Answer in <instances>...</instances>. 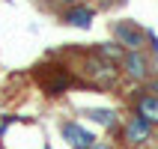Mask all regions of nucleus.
Returning a JSON list of instances; mask_svg holds the SVG:
<instances>
[{"label": "nucleus", "instance_id": "nucleus-1", "mask_svg": "<svg viewBox=\"0 0 158 149\" xmlns=\"http://www.w3.org/2000/svg\"><path fill=\"white\" fill-rule=\"evenodd\" d=\"M81 72H84V78H87L89 84H96V87H114L116 78H119V66L105 60V57H98L96 51L84 60V69Z\"/></svg>", "mask_w": 158, "mask_h": 149}, {"label": "nucleus", "instance_id": "nucleus-2", "mask_svg": "<svg viewBox=\"0 0 158 149\" xmlns=\"http://www.w3.org/2000/svg\"><path fill=\"white\" fill-rule=\"evenodd\" d=\"M36 81H39V87H42L48 96H63V93L75 84L69 69L60 66V63H54V66H36Z\"/></svg>", "mask_w": 158, "mask_h": 149}, {"label": "nucleus", "instance_id": "nucleus-3", "mask_svg": "<svg viewBox=\"0 0 158 149\" xmlns=\"http://www.w3.org/2000/svg\"><path fill=\"white\" fill-rule=\"evenodd\" d=\"M114 42L123 45V51H146L149 33L137 27L134 21H116L114 24Z\"/></svg>", "mask_w": 158, "mask_h": 149}, {"label": "nucleus", "instance_id": "nucleus-4", "mask_svg": "<svg viewBox=\"0 0 158 149\" xmlns=\"http://www.w3.org/2000/svg\"><path fill=\"white\" fill-rule=\"evenodd\" d=\"M152 128L155 125L149 122V119H143V116H128L125 119V125L119 128V140L125 143V146H146V143L152 140Z\"/></svg>", "mask_w": 158, "mask_h": 149}, {"label": "nucleus", "instance_id": "nucleus-5", "mask_svg": "<svg viewBox=\"0 0 158 149\" xmlns=\"http://www.w3.org/2000/svg\"><path fill=\"white\" fill-rule=\"evenodd\" d=\"M119 72H125V78H131L134 84H143L152 78V63L146 51H125L119 60Z\"/></svg>", "mask_w": 158, "mask_h": 149}, {"label": "nucleus", "instance_id": "nucleus-6", "mask_svg": "<svg viewBox=\"0 0 158 149\" xmlns=\"http://www.w3.org/2000/svg\"><path fill=\"white\" fill-rule=\"evenodd\" d=\"M60 134H63V140L69 143L72 149H89L96 143V137H93L78 119H66V122L60 125Z\"/></svg>", "mask_w": 158, "mask_h": 149}, {"label": "nucleus", "instance_id": "nucleus-7", "mask_svg": "<svg viewBox=\"0 0 158 149\" xmlns=\"http://www.w3.org/2000/svg\"><path fill=\"white\" fill-rule=\"evenodd\" d=\"M134 114L143 116V119H149L152 125H158V98L140 89V96L134 98Z\"/></svg>", "mask_w": 158, "mask_h": 149}, {"label": "nucleus", "instance_id": "nucleus-8", "mask_svg": "<svg viewBox=\"0 0 158 149\" xmlns=\"http://www.w3.org/2000/svg\"><path fill=\"white\" fill-rule=\"evenodd\" d=\"M93 9H87V6H72L69 12H66V15H63V21H66V24L69 27H78V30H87L89 24H93Z\"/></svg>", "mask_w": 158, "mask_h": 149}, {"label": "nucleus", "instance_id": "nucleus-9", "mask_svg": "<svg viewBox=\"0 0 158 149\" xmlns=\"http://www.w3.org/2000/svg\"><path fill=\"white\" fill-rule=\"evenodd\" d=\"M96 54L119 66V60H123V54H125V51H123V45H116V42H105V45H96Z\"/></svg>", "mask_w": 158, "mask_h": 149}, {"label": "nucleus", "instance_id": "nucleus-10", "mask_svg": "<svg viewBox=\"0 0 158 149\" xmlns=\"http://www.w3.org/2000/svg\"><path fill=\"white\" fill-rule=\"evenodd\" d=\"M87 116L93 119V122L105 125V128H110V125L116 122V114H114V110H98V107H96V110H87Z\"/></svg>", "mask_w": 158, "mask_h": 149}, {"label": "nucleus", "instance_id": "nucleus-11", "mask_svg": "<svg viewBox=\"0 0 158 149\" xmlns=\"http://www.w3.org/2000/svg\"><path fill=\"white\" fill-rule=\"evenodd\" d=\"M146 87H143V93H149V96L158 98V78H149V81H143Z\"/></svg>", "mask_w": 158, "mask_h": 149}, {"label": "nucleus", "instance_id": "nucleus-12", "mask_svg": "<svg viewBox=\"0 0 158 149\" xmlns=\"http://www.w3.org/2000/svg\"><path fill=\"white\" fill-rule=\"evenodd\" d=\"M89 149H110V146H107L105 140H96V143H93V146H89Z\"/></svg>", "mask_w": 158, "mask_h": 149}, {"label": "nucleus", "instance_id": "nucleus-13", "mask_svg": "<svg viewBox=\"0 0 158 149\" xmlns=\"http://www.w3.org/2000/svg\"><path fill=\"white\" fill-rule=\"evenodd\" d=\"M60 3H66V6H78L81 0H60Z\"/></svg>", "mask_w": 158, "mask_h": 149}, {"label": "nucleus", "instance_id": "nucleus-14", "mask_svg": "<svg viewBox=\"0 0 158 149\" xmlns=\"http://www.w3.org/2000/svg\"><path fill=\"white\" fill-rule=\"evenodd\" d=\"M45 149H48V146H45Z\"/></svg>", "mask_w": 158, "mask_h": 149}]
</instances>
